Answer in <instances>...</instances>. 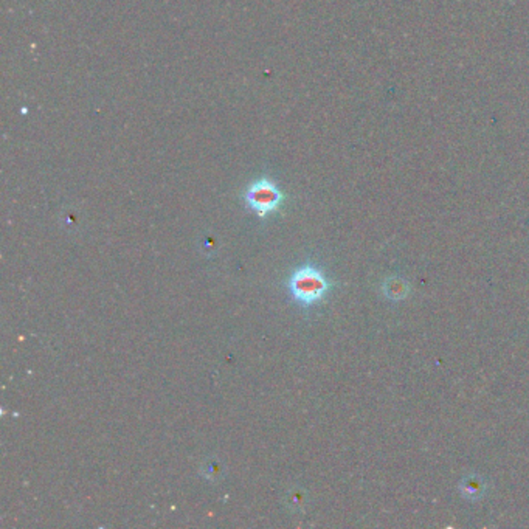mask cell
<instances>
[{
  "mask_svg": "<svg viewBox=\"0 0 529 529\" xmlns=\"http://www.w3.org/2000/svg\"><path fill=\"white\" fill-rule=\"evenodd\" d=\"M244 202L258 217L266 219L268 214L278 212L284 202V195L275 180L261 178L249 185L244 191Z\"/></svg>",
  "mask_w": 529,
  "mask_h": 529,
  "instance_id": "cell-2",
  "label": "cell"
},
{
  "mask_svg": "<svg viewBox=\"0 0 529 529\" xmlns=\"http://www.w3.org/2000/svg\"><path fill=\"white\" fill-rule=\"evenodd\" d=\"M387 284H390L391 285V289H385V293H387V295L390 297V298H402V297H405V293H407V284L404 283V281H387Z\"/></svg>",
  "mask_w": 529,
  "mask_h": 529,
  "instance_id": "cell-4",
  "label": "cell"
},
{
  "mask_svg": "<svg viewBox=\"0 0 529 529\" xmlns=\"http://www.w3.org/2000/svg\"><path fill=\"white\" fill-rule=\"evenodd\" d=\"M332 284L326 273L314 264H306L293 271L288 281L292 298L305 307L314 306L325 300Z\"/></svg>",
  "mask_w": 529,
  "mask_h": 529,
  "instance_id": "cell-1",
  "label": "cell"
},
{
  "mask_svg": "<svg viewBox=\"0 0 529 529\" xmlns=\"http://www.w3.org/2000/svg\"><path fill=\"white\" fill-rule=\"evenodd\" d=\"M461 491L467 498H478L484 492V483L480 478H467L461 486Z\"/></svg>",
  "mask_w": 529,
  "mask_h": 529,
  "instance_id": "cell-3",
  "label": "cell"
}]
</instances>
